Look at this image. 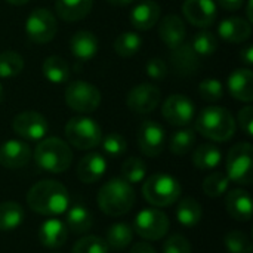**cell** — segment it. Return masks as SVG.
<instances>
[{"label":"cell","mask_w":253,"mask_h":253,"mask_svg":"<svg viewBox=\"0 0 253 253\" xmlns=\"http://www.w3.org/2000/svg\"><path fill=\"white\" fill-rule=\"evenodd\" d=\"M166 133L162 125L153 120H145L138 129V145L144 156L157 157L163 153Z\"/></svg>","instance_id":"obj_14"},{"label":"cell","mask_w":253,"mask_h":253,"mask_svg":"<svg viewBox=\"0 0 253 253\" xmlns=\"http://www.w3.org/2000/svg\"><path fill=\"white\" fill-rule=\"evenodd\" d=\"M222 160L221 150L213 144H203L196 148L193 154V163L200 170H213Z\"/></svg>","instance_id":"obj_28"},{"label":"cell","mask_w":253,"mask_h":253,"mask_svg":"<svg viewBox=\"0 0 253 253\" xmlns=\"http://www.w3.org/2000/svg\"><path fill=\"white\" fill-rule=\"evenodd\" d=\"M28 208L40 215L55 216L61 215L68 209L70 197L67 188L52 179L36 182L27 193Z\"/></svg>","instance_id":"obj_1"},{"label":"cell","mask_w":253,"mask_h":253,"mask_svg":"<svg viewBox=\"0 0 253 253\" xmlns=\"http://www.w3.org/2000/svg\"><path fill=\"white\" fill-rule=\"evenodd\" d=\"M133 228L139 237L148 242L160 240L169 231V218L165 212L159 209H142L135 218Z\"/></svg>","instance_id":"obj_10"},{"label":"cell","mask_w":253,"mask_h":253,"mask_svg":"<svg viewBox=\"0 0 253 253\" xmlns=\"http://www.w3.org/2000/svg\"><path fill=\"white\" fill-rule=\"evenodd\" d=\"M145 73L153 80H163L168 76L169 68H168V64L163 59H160V58H151L145 64Z\"/></svg>","instance_id":"obj_44"},{"label":"cell","mask_w":253,"mask_h":253,"mask_svg":"<svg viewBox=\"0 0 253 253\" xmlns=\"http://www.w3.org/2000/svg\"><path fill=\"white\" fill-rule=\"evenodd\" d=\"M224 243H225V248L230 253H252V242L251 239L239 231V230H234V231H230L225 239H224Z\"/></svg>","instance_id":"obj_39"},{"label":"cell","mask_w":253,"mask_h":253,"mask_svg":"<svg viewBox=\"0 0 253 253\" xmlns=\"http://www.w3.org/2000/svg\"><path fill=\"white\" fill-rule=\"evenodd\" d=\"M215 3H218L225 10H237L243 6L245 0H215Z\"/></svg>","instance_id":"obj_46"},{"label":"cell","mask_w":253,"mask_h":253,"mask_svg":"<svg viewBox=\"0 0 253 253\" xmlns=\"http://www.w3.org/2000/svg\"><path fill=\"white\" fill-rule=\"evenodd\" d=\"M70 50L73 56H76L80 61H90L96 56L99 50V42L98 37L87 30H80L73 34L70 39Z\"/></svg>","instance_id":"obj_24"},{"label":"cell","mask_w":253,"mask_h":253,"mask_svg":"<svg viewBox=\"0 0 253 253\" xmlns=\"http://www.w3.org/2000/svg\"><path fill=\"white\" fill-rule=\"evenodd\" d=\"M237 122L239 126L242 127V130L248 135V136H253V107L251 104L245 105L239 114H237Z\"/></svg>","instance_id":"obj_45"},{"label":"cell","mask_w":253,"mask_h":253,"mask_svg":"<svg viewBox=\"0 0 253 253\" xmlns=\"http://www.w3.org/2000/svg\"><path fill=\"white\" fill-rule=\"evenodd\" d=\"M182 13L187 21L196 27H211L218 15L215 0H185L182 3Z\"/></svg>","instance_id":"obj_15"},{"label":"cell","mask_w":253,"mask_h":253,"mask_svg":"<svg viewBox=\"0 0 253 253\" xmlns=\"http://www.w3.org/2000/svg\"><path fill=\"white\" fill-rule=\"evenodd\" d=\"M58 31L55 15L46 7H36L25 19V34L37 44H44L53 40Z\"/></svg>","instance_id":"obj_9"},{"label":"cell","mask_w":253,"mask_h":253,"mask_svg":"<svg viewBox=\"0 0 253 253\" xmlns=\"http://www.w3.org/2000/svg\"><path fill=\"white\" fill-rule=\"evenodd\" d=\"M225 208L228 215L236 221L249 222L252 219V197L242 188H236L227 193Z\"/></svg>","instance_id":"obj_21"},{"label":"cell","mask_w":253,"mask_h":253,"mask_svg":"<svg viewBox=\"0 0 253 253\" xmlns=\"http://www.w3.org/2000/svg\"><path fill=\"white\" fill-rule=\"evenodd\" d=\"M252 1L253 0H248V9H246V13H248V21L252 24L253 15H252Z\"/></svg>","instance_id":"obj_50"},{"label":"cell","mask_w":253,"mask_h":253,"mask_svg":"<svg viewBox=\"0 0 253 253\" xmlns=\"http://www.w3.org/2000/svg\"><path fill=\"white\" fill-rule=\"evenodd\" d=\"M101 144H102L104 153H107L111 157L122 156L127 148V142L120 133H108L105 138L101 139Z\"/></svg>","instance_id":"obj_42"},{"label":"cell","mask_w":253,"mask_h":253,"mask_svg":"<svg viewBox=\"0 0 253 253\" xmlns=\"http://www.w3.org/2000/svg\"><path fill=\"white\" fill-rule=\"evenodd\" d=\"M12 129L18 136L27 141H42L49 130V123L46 117L37 111H22L13 117Z\"/></svg>","instance_id":"obj_11"},{"label":"cell","mask_w":253,"mask_h":253,"mask_svg":"<svg viewBox=\"0 0 253 253\" xmlns=\"http://www.w3.org/2000/svg\"><path fill=\"white\" fill-rule=\"evenodd\" d=\"M107 1L113 6H127V4H132L135 0H107Z\"/></svg>","instance_id":"obj_49"},{"label":"cell","mask_w":253,"mask_h":253,"mask_svg":"<svg viewBox=\"0 0 253 253\" xmlns=\"http://www.w3.org/2000/svg\"><path fill=\"white\" fill-rule=\"evenodd\" d=\"M67 141L77 150H92L101 144V126L87 116H76L65 125Z\"/></svg>","instance_id":"obj_6"},{"label":"cell","mask_w":253,"mask_h":253,"mask_svg":"<svg viewBox=\"0 0 253 253\" xmlns=\"http://www.w3.org/2000/svg\"><path fill=\"white\" fill-rule=\"evenodd\" d=\"M65 222H67V225H65L67 230H70L71 233L84 234L92 228L93 219H92V215L87 209H84L80 205H74L73 208L68 209Z\"/></svg>","instance_id":"obj_30"},{"label":"cell","mask_w":253,"mask_h":253,"mask_svg":"<svg viewBox=\"0 0 253 253\" xmlns=\"http://www.w3.org/2000/svg\"><path fill=\"white\" fill-rule=\"evenodd\" d=\"M142 196L154 208H168L179 200L181 184L172 175L159 172L144 182Z\"/></svg>","instance_id":"obj_5"},{"label":"cell","mask_w":253,"mask_h":253,"mask_svg":"<svg viewBox=\"0 0 253 253\" xmlns=\"http://www.w3.org/2000/svg\"><path fill=\"white\" fill-rule=\"evenodd\" d=\"M132 239H133L132 228L125 222H119V224H114L108 228L105 242H107L108 248L125 249L132 243Z\"/></svg>","instance_id":"obj_33"},{"label":"cell","mask_w":253,"mask_h":253,"mask_svg":"<svg viewBox=\"0 0 253 253\" xmlns=\"http://www.w3.org/2000/svg\"><path fill=\"white\" fill-rule=\"evenodd\" d=\"M107 170V160L99 153H89L80 159L76 168L77 178L83 184H93L99 181Z\"/></svg>","instance_id":"obj_22"},{"label":"cell","mask_w":253,"mask_h":253,"mask_svg":"<svg viewBox=\"0 0 253 253\" xmlns=\"http://www.w3.org/2000/svg\"><path fill=\"white\" fill-rule=\"evenodd\" d=\"M162 7L159 3L154 0H142L133 6L130 10V24L139 30V31H147L151 30L160 19Z\"/></svg>","instance_id":"obj_18"},{"label":"cell","mask_w":253,"mask_h":253,"mask_svg":"<svg viewBox=\"0 0 253 253\" xmlns=\"http://www.w3.org/2000/svg\"><path fill=\"white\" fill-rule=\"evenodd\" d=\"M31 159V148L19 139H9L0 145V166L6 169H21Z\"/></svg>","instance_id":"obj_16"},{"label":"cell","mask_w":253,"mask_h":253,"mask_svg":"<svg viewBox=\"0 0 253 253\" xmlns=\"http://www.w3.org/2000/svg\"><path fill=\"white\" fill-rule=\"evenodd\" d=\"M142 47V37L135 31H125L114 40V50L122 58H132Z\"/></svg>","instance_id":"obj_32"},{"label":"cell","mask_w":253,"mask_h":253,"mask_svg":"<svg viewBox=\"0 0 253 253\" xmlns=\"http://www.w3.org/2000/svg\"><path fill=\"white\" fill-rule=\"evenodd\" d=\"M7 3H10V4H13V6H24V4H27L30 0H6Z\"/></svg>","instance_id":"obj_51"},{"label":"cell","mask_w":253,"mask_h":253,"mask_svg":"<svg viewBox=\"0 0 253 253\" xmlns=\"http://www.w3.org/2000/svg\"><path fill=\"white\" fill-rule=\"evenodd\" d=\"M202 216H203V209H202V205L196 199L185 197L178 203L176 219L181 225L191 228L200 222Z\"/></svg>","instance_id":"obj_29"},{"label":"cell","mask_w":253,"mask_h":253,"mask_svg":"<svg viewBox=\"0 0 253 253\" xmlns=\"http://www.w3.org/2000/svg\"><path fill=\"white\" fill-rule=\"evenodd\" d=\"M65 104L76 113L89 114L96 111L101 104V92L99 89L84 80L71 82L65 87Z\"/></svg>","instance_id":"obj_8"},{"label":"cell","mask_w":253,"mask_h":253,"mask_svg":"<svg viewBox=\"0 0 253 253\" xmlns=\"http://www.w3.org/2000/svg\"><path fill=\"white\" fill-rule=\"evenodd\" d=\"M24 70V58L15 50L0 53V79L16 77Z\"/></svg>","instance_id":"obj_35"},{"label":"cell","mask_w":253,"mask_h":253,"mask_svg":"<svg viewBox=\"0 0 253 253\" xmlns=\"http://www.w3.org/2000/svg\"><path fill=\"white\" fill-rule=\"evenodd\" d=\"M240 59L243 64L246 65H252L253 64V46L252 44H246L245 47H242L240 50Z\"/></svg>","instance_id":"obj_47"},{"label":"cell","mask_w":253,"mask_h":253,"mask_svg":"<svg viewBox=\"0 0 253 253\" xmlns=\"http://www.w3.org/2000/svg\"><path fill=\"white\" fill-rule=\"evenodd\" d=\"M196 130L213 142H227L236 133V119L227 108L211 105L196 119Z\"/></svg>","instance_id":"obj_2"},{"label":"cell","mask_w":253,"mask_h":253,"mask_svg":"<svg viewBox=\"0 0 253 253\" xmlns=\"http://www.w3.org/2000/svg\"><path fill=\"white\" fill-rule=\"evenodd\" d=\"M36 165L47 173H62L73 162L70 145L61 138H43L34 150Z\"/></svg>","instance_id":"obj_4"},{"label":"cell","mask_w":253,"mask_h":253,"mask_svg":"<svg viewBox=\"0 0 253 253\" xmlns=\"http://www.w3.org/2000/svg\"><path fill=\"white\" fill-rule=\"evenodd\" d=\"M108 245L104 239L96 236L82 237L73 246L71 253H108Z\"/></svg>","instance_id":"obj_40"},{"label":"cell","mask_w":253,"mask_h":253,"mask_svg":"<svg viewBox=\"0 0 253 253\" xmlns=\"http://www.w3.org/2000/svg\"><path fill=\"white\" fill-rule=\"evenodd\" d=\"M170 62L172 68L178 76H193L200 67L199 55L194 52L190 43H182L175 49H170Z\"/></svg>","instance_id":"obj_17"},{"label":"cell","mask_w":253,"mask_h":253,"mask_svg":"<svg viewBox=\"0 0 253 253\" xmlns=\"http://www.w3.org/2000/svg\"><path fill=\"white\" fill-rule=\"evenodd\" d=\"M42 71H43V76L46 77V80L53 84H62L70 77V67L67 64V61L58 55L47 56L43 61Z\"/></svg>","instance_id":"obj_27"},{"label":"cell","mask_w":253,"mask_h":253,"mask_svg":"<svg viewBox=\"0 0 253 253\" xmlns=\"http://www.w3.org/2000/svg\"><path fill=\"white\" fill-rule=\"evenodd\" d=\"M67 234L68 233H67L65 224L56 218L44 221L39 228L40 243L49 249H58V248L64 246V243L67 240Z\"/></svg>","instance_id":"obj_25"},{"label":"cell","mask_w":253,"mask_h":253,"mask_svg":"<svg viewBox=\"0 0 253 253\" xmlns=\"http://www.w3.org/2000/svg\"><path fill=\"white\" fill-rule=\"evenodd\" d=\"M199 93L205 101L215 102V101H219L224 96V86H222L221 80L209 77V79H205V80L200 82Z\"/></svg>","instance_id":"obj_41"},{"label":"cell","mask_w":253,"mask_h":253,"mask_svg":"<svg viewBox=\"0 0 253 253\" xmlns=\"http://www.w3.org/2000/svg\"><path fill=\"white\" fill-rule=\"evenodd\" d=\"M163 253H191V245L182 234H173L163 243Z\"/></svg>","instance_id":"obj_43"},{"label":"cell","mask_w":253,"mask_h":253,"mask_svg":"<svg viewBox=\"0 0 253 253\" xmlns=\"http://www.w3.org/2000/svg\"><path fill=\"white\" fill-rule=\"evenodd\" d=\"M191 47L199 56H209L218 49V37L212 31H200L191 40Z\"/></svg>","instance_id":"obj_38"},{"label":"cell","mask_w":253,"mask_h":253,"mask_svg":"<svg viewBox=\"0 0 253 253\" xmlns=\"http://www.w3.org/2000/svg\"><path fill=\"white\" fill-rule=\"evenodd\" d=\"M227 176L240 185H251L253 181V147L249 142L236 144L227 154Z\"/></svg>","instance_id":"obj_7"},{"label":"cell","mask_w":253,"mask_h":253,"mask_svg":"<svg viewBox=\"0 0 253 253\" xmlns=\"http://www.w3.org/2000/svg\"><path fill=\"white\" fill-rule=\"evenodd\" d=\"M147 175V165L142 159L139 157H130L125 160L122 166V179L126 182L132 184H139L144 181Z\"/></svg>","instance_id":"obj_36"},{"label":"cell","mask_w":253,"mask_h":253,"mask_svg":"<svg viewBox=\"0 0 253 253\" xmlns=\"http://www.w3.org/2000/svg\"><path fill=\"white\" fill-rule=\"evenodd\" d=\"M159 36L169 49H175L182 44L187 36V28L182 18L175 13L166 15L159 24Z\"/></svg>","instance_id":"obj_20"},{"label":"cell","mask_w":253,"mask_h":253,"mask_svg":"<svg viewBox=\"0 0 253 253\" xmlns=\"http://www.w3.org/2000/svg\"><path fill=\"white\" fill-rule=\"evenodd\" d=\"M24 221V209L19 203L3 202L0 203V231L10 233L16 230Z\"/></svg>","instance_id":"obj_31"},{"label":"cell","mask_w":253,"mask_h":253,"mask_svg":"<svg viewBox=\"0 0 253 253\" xmlns=\"http://www.w3.org/2000/svg\"><path fill=\"white\" fill-rule=\"evenodd\" d=\"M228 185H230V179L222 172H213L203 179V191L211 199H216L225 194Z\"/></svg>","instance_id":"obj_37"},{"label":"cell","mask_w":253,"mask_h":253,"mask_svg":"<svg viewBox=\"0 0 253 253\" xmlns=\"http://www.w3.org/2000/svg\"><path fill=\"white\" fill-rule=\"evenodd\" d=\"M96 202L105 215L122 216L132 211L136 196L129 182L122 178H113L99 188Z\"/></svg>","instance_id":"obj_3"},{"label":"cell","mask_w":253,"mask_h":253,"mask_svg":"<svg viewBox=\"0 0 253 253\" xmlns=\"http://www.w3.org/2000/svg\"><path fill=\"white\" fill-rule=\"evenodd\" d=\"M4 101V87H3V84L0 83V104Z\"/></svg>","instance_id":"obj_52"},{"label":"cell","mask_w":253,"mask_h":253,"mask_svg":"<svg viewBox=\"0 0 253 253\" xmlns=\"http://www.w3.org/2000/svg\"><path fill=\"white\" fill-rule=\"evenodd\" d=\"M162 114L172 126H187L194 119L196 105L188 96L182 93H173L163 102Z\"/></svg>","instance_id":"obj_12"},{"label":"cell","mask_w":253,"mask_h":253,"mask_svg":"<svg viewBox=\"0 0 253 253\" xmlns=\"http://www.w3.org/2000/svg\"><path fill=\"white\" fill-rule=\"evenodd\" d=\"M130 253H157V252H156V249H154L150 243H147V242H138V243H135V245H133V248H132Z\"/></svg>","instance_id":"obj_48"},{"label":"cell","mask_w":253,"mask_h":253,"mask_svg":"<svg viewBox=\"0 0 253 253\" xmlns=\"http://www.w3.org/2000/svg\"><path fill=\"white\" fill-rule=\"evenodd\" d=\"M196 144V132L194 129L184 127L176 130L169 142V148L175 156H185L188 154Z\"/></svg>","instance_id":"obj_34"},{"label":"cell","mask_w":253,"mask_h":253,"mask_svg":"<svg viewBox=\"0 0 253 253\" xmlns=\"http://www.w3.org/2000/svg\"><path fill=\"white\" fill-rule=\"evenodd\" d=\"M218 34L222 40L230 43L246 42L252 34V25L248 19L240 16H230L219 22Z\"/></svg>","instance_id":"obj_23"},{"label":"cell","mask_w":253,"mask_h":253,"mask_svg":"<svg viewBox=\"0 0 253 253\" xmlns=\"http://www.w3.org/2000/svg\"><path fill=\"white\" fill-rule=\"evenodd\" d=\"M227 87L231 96L242 102H252L253 73L251 68H236L227 79Z\"/></svg>","instance_id":"obj_19"},{"label":"cell","mask_w":253,"mask_h":253,"mask_svg":"<svg viewBox=\"0 0 253 253\" xmlns=\"http://www.w3.org/2000/svg\"><path fill=\"white\" fill-rule=\"evenodd\" d=\"M92 6L93 0H55L56 15L67 22L84 19L90 13Z\"/></svg>","instance_id":"obj_26"},{"label":"cell","mask_w":253,"mask_h":253,"mask_svg":"<svg viewBox=\"0 0 253 253\" xmlns=\"http://www.w3.org/2000/svg\"><path fill=\"white\" fill-rule=\"evenodd\" d=\"M160 89L151 83H139L132 87L126 96V105L136 114H148L160 104Z\"/></svg>","instance_id":"obj_13"}]
</instances>
